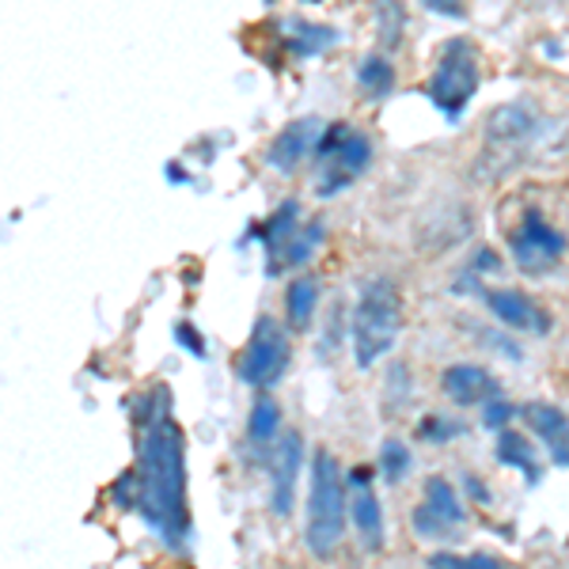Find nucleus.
Instances as JSON below:
<instances>
[{"instance_id": "obj_11", "label": "nucleus", "mask_w": 569, "mask_h": 569, "mask_svg": "<svg viewBox=\"0 0 569 569\" xmlns=\"http://www.w3.org/2000/svg\"><path fill=\"white\" fill-rule=\"evenodd\" d=\"M350 482H353V493H350V520H353V531L361 539L365 550H383V509H380V498L372 493V471L369 467H357L350 471Z\"/></svg>"}, {"instance_id": "obj_9", "label": "nucleus", "mask_w": 569, "mask_h": 569, "mask_svg": "<svg viewBox=\"0 0 569 569\" xmlns=\"http://www.w3.org/2000/svg\"><path fill=\"white\" fill-rule=\"evenodd\" d=\"M305 463V437L297 429L281 433L278 445L270 448V509L273 517H289L297 501V479Z\"/></svg>"}, {"instance_id": "obj_31", "label": "nucleus", "mask_w": 569, "mask_h": 569, "mask_svg": "<svg viewBox=\"0 0 569 569\" xmlns=\"http://www.w3.org/2000/svg\"><path fill=\"white\" fill-rule=\"evenodd\" d=\"M498 254H493V251H486V247H482V251L479 254H475V262H471V273H490V270H498Z\"/></svg>"}, {"instance_id": "obj_21", "label": "nucleus", "mask_w": 569, "mask_h": 569, "mask_svg": "<svg viewBox=\"0 0 569 569\" xmlns=\"http://www.w3.org/2000/svg\"><path fill=\"white\" fill-rule=\"evenodd\" d=\"M426 505L437 512L440 520H445L448 528H460L467 520V509L460 501V493H456V486L448 479H440V475H433V479H426Z\"/></svg>"}, {"instance_id": "obj_26", "label": "nucleus", "mask_w": 569, "mask_h": 569, "mask_svg": "<svg viewBox=\"0 0 569 569\" xmlns=\"http://www.w3.org/2000/svg\"><path fill=\"white\" fill-rule=\"evenodd\" d=\"M415 531H418L421 539H452V531H456V528H448L445 520H440L437 512L429 509L426 501H421L418 509H415Z\"/></svg>"}, {"instance_id": "obj_19", "label": "nucleus", "mask_w": 569, "mask_h": 569, "mask_svg": "<svg viewBox=\"0 0 569 569\" xmlns=\"http://www.w3.org/2000/svg\"><path fill=\"white\" fill-rule=\"evenodd\" d=\"M319 243H323V220H308V224L297 228L292 240L281 247V254H278V262L270 266V273H281L284 266H308Z\"/></svg>"}, {"instance_id": "obj_32", "label": "nucleus", "mask_w": 569, "mask_h": 569, "mask_svg": "<svg viewBox=\"0 0 569 569\" xmlns=\"http://www.w3.org/2000/svg\"><path fill=\"white\" fill-rule=\"evenodd\" d=\"M463 486H467V493H471V498L479 501V505H486V501H490V490H486V486H482L479 479H475V475H467V479H463Z\"/></svg>"}, {"instance_id": "obj_4", "label": "nucleus", "mask_w": 569, "mask_h": 569, "mask_svg": "<svg viewBox=\"0 0 569 569\" xmlns=\"http://www.w3.org/2000/svg\"><path fill=\"white\" fill-rule=\"evenodd\" d=\"M539 133V114L536 107L528 103H505L493 107L490 118H486V130H482V156L475 160V171H479L482 182L505 179L512 168L528 160L531 141Z\"/></svg>"}, {"instance_id": "obj_25", "label": "nucleus", "mask_w": 569, "mask_h": 569, "mask_svg": "<svg viewBox=\"0 0 569 569\" xmlns=\"http://www.w3.org/2000/svg\"><path fill=\"white\" fill-rule=\"evenodd\" d=\"M463 433H467L463 421L440 418V415H429V418L418 426V437H421V440H429V445H448L452 437H463Z\"/></svg>"}, {"instance_id": "obj_2", "label": "nucleus", "mask_w": 569, "mask_h": 569, "mask_svg": "<svg viewBox=\"0 0 569 569\" xmlns=\"http://www.w3.org/2000/svg\"><path fill=\"white\" fill-rule=\"evenodd\" d=\"M350 498H346V471L335 452H316L308 482V525L305 543L316 558H330L346 536Z\"/></svg>"}, {"instance_id": "obj_3", "label": "nucleus", "mask_w": 569, "mask_h": 569, "mask_svg": "<svg viewBox=\"0 0 569 569\" xmlns=\"http://www.w3.org/2000/svg\"><path fill=\"white\" fill-rule=\"evenodd\" d=\"M353 361L361 369H372L380 357L391 353L402 330V297L388 278H369L361 284V297L353 305Z\"/></svg>"}, {"instance_id": "obj_29", "label": "nucleus", "mask_w": 569, "mask_h": 569, "mask_svg": "<svg viewBox=\"0 0 569 569\" xmlns=\"http://www.w3.org/2000/svg\"><path fill=\"white\" fill-rule=\"evenodd\" d=\"M176 342H179V346H187V350L194 353V357H206V338H201L190 323H179V327H176Z\"/></svg>"}, {"instance_id": "obj_14", "label": "nucleus", "mask_w": 569, "mask_h": 569, "mask_svg": "<svg viewBox=\"0 0 569 569\" xmlns=\"http://www.w3.org/2000/svg\"><path fill=\"white\" fill-rule=\"evenodd\" d=\"M520 415L528 418L531 433L547 445L550 460L558 467H569V418L562 415L558 407H550V402H528Z\"/></svg>"}, {"instance_id": "obj_23", "label": "nucleus", "mask_w": 569, "mask_h": 569, "mask_svg": "<svg viewBox=\"0 0 569 569\" xmlns=\"http://www.w3.org/2000/svg\"><path fill=\"white\" fill-rule=\"evenodd\" d=\"M376 34H380V50H395L407 34V12L399 0H376Z\"/></svg>"}, {"instance_id": "obj_6", "label": "nucleus", "mask_w": 569, "mask_h": 569, "mask_svg": "<svg viewBox=\"0 0 569 569\" xmlns=\"http://www.w3.org/2000/svg\"><path fill=\"white\" fill-rule=\"evenodd\" d=\"M289 361H292V346H289L284 327L278 319L259 316V323H254L251 338H247V346L240 353V365H236L240 383H247V388H254V391L278 388L284 380V372H289Z\"/></svg>"}, {"instance_id": "obj_18", "label": "nucleus", "mask_w": 569, "mask_h": 569, "mask_svg": "<svg viewBox=\"0 0 569 569\" xmlns=\"http://www.w3.org/2000/svg\"><path fill=\"white\" fill-rule=\"evenodd\" d=\"M281 433V407L278 399H270V395H259L251 407V418H247V440H251L254 448H273V440Z\"/></svg>"}, {"instance_id": "obj_16", "label": "nucleus", "mask_w": 569, "mask_h": 569, "mask_svg": "<svg viewBox=\"0 0 569 569\" xmlns=\"http://www.w3.org/2000/svg\"><path fill=\"white\" fill-rule=\"evenodd\" d=\"M493 456H498V463H501V467H517V471H525V479H528L531 486L543 479V467L536 463V452H531V440H528L525 433H512V429H501Z\"/></svg>"}, {"instance_id": "obj_13", "label": "nucleus", "mask_w": 569, "mask_h": 569, "mask_svg": "<svg viewBox=\"0 0 569 569\" xmlns=\"http://www.w3.org/2000/svg\"><path fill=\"white\" fill-rule=\"evenodd\" d=\"M440 388H445L448 399L456 407L471 410V407H486L490 399H498L501 388L482 365H471V361H460V365H448L445 376H440Z\"/></svg>"}, {"instance_id": "obj_7", "label": "nucleus", "mask_w": 569, "mask_h": 569, "mask_svg": "<svg viewBox=\"0 0 569 569\" xmlns=\"http://www.w3.org/2000/svg\"><path fill=\"white\" fill-rule=\"evenodd\" d=\"M479 91V61H475L471 39H448L440 50V61L429 77V99L448 118H460L471 96Z\"/></svg>"}, {"instance_id": "obj_5", "label": "nucleus", "mask_w": 569, "mask_h": 569, "mask_svg": "<svg viewBox=\"0 0 569 569\" xmlns=\"http://www.w3.org/2000/svg\"><path fill=\"white\" fill-rule=\"evenodd\" d=\"M316 163H319L316 190H319V198H330L369 171L372 141L365 133H357L353 126L330 122L316 144Z\"/></svg>"}, {"instance_id": "obj_1", "label": "nucleus", "mask_w": 569, "mask_h": 569, "mask_svg": "<svg viewBox=\"0 0 569 569\" xmlns=\"http://www.w3.org/2000/svg\"><path fill=\"white\" fill-rule=\"evenodd\" d=\"M137 512L171 550H187L190 505H187V437L168 415L141 426L137 448Z\"/></svg>"}, {"instance_id": "obj_17", "label": "nucleus", "mask_w": 569, "mask_h": 569, "mask_svg": "<svg viewBox=\"0 0 569 569\" xmlns=\"http://www.w3.org/2000/svg\"><path fill=\"white\" fill-rule=\"evenodd\" d=\"M316 305H319V278L305 273V278L289 281V289H284V319H289L292 330H308L311 327Z\"/></svg>"}, {"instance_id": "obj_30", "label": "nucleus", "mask_w": 569, "mask_h": 569, "mask_svg": "<svg viewBox=\"0 0 569 569\" xmlns=\"http://www.w3.org/2000/svg\"><path fill=\"white\" fill-rule=\"evenodd\" d=\"M421 4H426L429 12L445 16V20H463V12H467L463 0H421Z\"/></svg>"}, {"instance_id": "obj_28", "label": "nucleus", "mask_w": 569, "mask_h": 569, "mask_svg": "<svg viewBox=\"0 0 569 569\" xmlns=\"http://www.w3.org/2000/svg\"><path fill=\"white\" fill-rule=\"evenodd\" d=\"M517 415V407H512V402H505V399H490L486 402V415H482V421L490 429H505L509 426V418Z\"/></svg>"}, {"instance_id": "obj_10", "label": "nucleus", "mask_w": 569, "mask_h": 569, "mask_svg": "<svg viewBox=\"0 0 569 569\" xmlns=\"http://www.w3.org/2000/svg\"><path fill=\"white\" fill-rule=\"evenodd\" d=\"M323 130L327 126H319L316 118H297V122H289L273 137L270 149H266V163H270L273 171H281V176H292L308 156H316V144H319V137H323Z\"/></svg>"}, {"instance_id": "obj_12", "label": "nucleus", "mask_w": 569, "mask_h": 569, "mask_svg": "<svg viewBox=\"0 0 569 569\" xmlns=\"http://www.w3.org/2000/svg\"><path fill=\"white\" fill-rule=\"evenodd\" d=\"M486 308L493 311L501 327L509 330H528V335H547L550 330V316L536 300H528L520 289H486Z\"/></svg>"}, {"instance_id": "obj_27", "label": "nucleus", "mask_w": 569, "mask_h": 569, "mask_svg": "<svg viewBox=\"0 0 569 569\" xmlns=\"http://www.w3.org/2000/svg\"><path fill=\"white\" fill-rule=\"evenodd\" d=\"M110 498L118 501V509H137V471H126L122 479L110 486Z\"/></svg>"}, {"instance_id": "obj_15", "label": "nucleus", "mask_w": 569, "mask_h": 569, "mask_svg": "<svg viewBox=\"0 0 569 569\" xmlns=\"http://www.w3.org/2000/svg\"><path fill=\"white\" fill-rule=\"evenodd\" d=\"M300 228V206L297 201H281L278 209H273L270 217L262 220L259 228H254V236L262 240V247H266V254H270V266L278 262V254H281V247L292 240V232Z\"/></svg>"}, {"instance_id": "obj_22", "label": "nucleus", "mask_w": 569, "mask_h": 569, "mask_svg": "<svg viewBox=\"0 0 569 569\" xmlns=\"http://www.w3.org/2000/svg\"><path fill=\"white\" fill-rule=\"evenodd\" d=\"M357 84H361L365 96H372V99L391 96V88H395L391 61L383 58V53H369V58H365L361 66H357Z\"/></svg>"}, {"instance_id": "obj_8", "label": "nucleus", "mask_w": 569, "mask_h": 569, "mask_svg": "<svg viewBox=\"0 0 569 569\" xmlns=\"http://www.w3.org/2000/svg\"><path fill=\"white\" fill-rule=\"evenodd\" d=\"M509 251L512 262L520 266L531 278H543V273L555 270L566 254V236L558 232L555 224H547V217L539 209H528L525 220L512 228L509 236Z\"/></svg>"}, {"instance_id": "obj_24", "label": "nucleus", "mask_w": 569, "mask_h": 569, "mask_svg": "<svg viewBox=\"0 0 569 569\" xmlns=\"http://www.w3.org/2000/svg\"><path fill=\"white\" fill-rule=\"evenodd\" d=\"M410 471H415V456H410V448L402 445L399 437H388L380 445V475H383V482L399 486Z\"/></svg>"}, {"instance_id": "obj_20", "label": "nucleus", "mask_w": 569, "mask_h": 569, "mask_svg": "<svg viewBox=\"0 0 569 569\" xmlns=\"http://www.w3.org/2000/svg\"><path fill=\"white\" fill-rule=\"evenodd\" d=\"M284 31H289V50L300 53V58H311V53H323L327 46L338 42V31L335 27H319V23H308V20H297L292 16L289 23H284Z\"/></svg>"}]
</instances>
